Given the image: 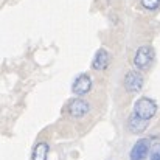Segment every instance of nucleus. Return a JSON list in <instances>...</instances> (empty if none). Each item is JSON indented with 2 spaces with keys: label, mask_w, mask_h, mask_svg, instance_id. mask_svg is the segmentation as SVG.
<instances>
[{
  "label": "nucleus",
  "mask_w": 160,
  "mask_h": 160,
  "mask_svg": "<svg viewBox=\"0 0 160 160\" xmlns=\"http://www.w3.org/2000/svg\"><path fill=\"white\" fill-rule=\"evenodd\" d=\"M134 113L138 115L140 118L149 121V120L157 113V104H156V101H154L152 98H149V97H142V98H138V100L135 101V104H134Z\"/></svg>",
  "instance_id": "nucleus-1"
},
{
  "label": "nucleus",
  "mask_w": 160,
  "mask_h": 160,
  "mask_svg": "<svg viewBox=\"0 0 160 160\" xmlns=\"http://www.w3.org/2000/svg\"><path fill=\"white\" fill-rule=\"evenodd\" d=\"M152 61H154V48L149 47V45L140 47V48L135 52V54H134V65H135V68L140 70V72L148 70V68L151 67Z\"/></svg>",
  "instance_id": "nucleus-2"
},
{
  "label": "nucleus",
  "mask_w": 160,
  "mask_h": 160,
  "mask_svg": "<svg viewBox=\"0 0 160 160\" xmlns=\"http://www.w3.org/2000/svg\"><path fill=\"white\" fill-rule=\"evenodd\" d=\"M89 110H90V104L82 98H75L67 104V113L72 118H82L89 113Z\"/></svg>",
  "instance_id": "nucleus-5"
},
{
  "label": "nucleus",
  "mask_w": 160,
  "mask_h": 160,
  "mask_svg": "<svg viewBox=\"0 0 160 160\" xmlns=\"http://www.w3.org/2000/svg\"><path fill=\"white\" fill-rule=\"evenodd\" d=\"M109 64H110V53L104 48H100L92 59V68L101 72V70H106Z\"/></svg>",
  "instance_id": "nucleus-7"
},
{
  "label": "nucleus",
  "mask_w": 160,
  "mask_h": 160,
  "mask_svg": "<svg viewBox=\"0 0 160 160\" xmlns=\"http://www.w3.org/2000/svg\"><path fill=\"white\" fill-rule=\"evenodd\" d=\"M140 5L148 11H156L160 6V0H140Z\"/></svg>",
  "instance_id": "nucleus-10"
},
{
  "label": "nucleus",
  "mask_w": 160,
  "mask_h": 160,
  "mask_svg": "<svg viewBox=\"0 0 160 160\" xmlns=\"http://www.w3.org/2000/svg\"><path fill=\"white\" fill-rule=\"evenodd\" d=\"M151 160H160V143L152 145V148H151Z\"/></svg>",
  "instance_id": "nucleus-11"
},
{
  "label": "nucleus",
  "mask_w": 160,
  "mask_h": 160,
  "mask_svg": "<svg viewBox=\"0 0 160 160\" xmlns=\"http://www.w3.org/2000/svg\"><path fill=\"white\" fill-rule=\"evenodd\" d=\"M146 128H148V121L143 120V118H140L138 115H135L132 112L131 117H129V120H128V129L132 134H142Z\"/></svg>",
  "instance_id": "nucleus-8"
},
{
  "label": "nucleus",
  "mask_w": 160,
  "mask_h": 160,
  "mask_svg": "<svg viewBox=\"0 0 160 160\" xmlns=\"http://www.w3.org/2000/svg\"><path fill=\"white\" fill-rule=\"evenodd\" d=\"M48 152H50V146L45 142H39L31 152V159L33 160H47L48 159Z\"/></svg>",
  "instance_id": "nucleus-9"
},
{
  "label": "nucleus",
  "mask_w": 160,
  "mask_h": 160,
  "mask_svg": "<svg viewBox=\"0 0 160 160\" xmlns=\"http://www.w3.org/2000/svg\"><path fill=\"white\" fill-rule=\"evenodd\" d=\"M149 146H151V143L148 138H138L131 149L129 160H146L148 154H149Z\"/></svg>",
  "instance_id": "nucleus-6"
},
{
  "label": "nucleus",
  "mask_w": 160,
  "mask_h": 160,
  "mask_svg": "<svg viewBox=\"0 0 160 160\" xmlns=\"http://www.w3.org/2000/svg\"><path fill=\"white\" fill-rule=\"evenodd\" d=\"M92 90V78L89 73H81L76 76V79L72 84V92L76 97H82Z\"/></svg>",
  "instance_id": "nucleus-4"
},
{
  "label": "nucleus",
  "mask_w": 160,
  "mask_h": 160,
  "mask_svg": "<svg viewBox=\"0 0 160 160\" xmlns=\"http://www.w3.org/2000/svg\"><path fill=\"white\" fill-rule=\"evenodd\" d=\"M143 76L140 70H129L124 75V89L129 93H138L143 87Z\"/></svg>",
  "instance_id": "nucleus-3"
}]
</instances>
